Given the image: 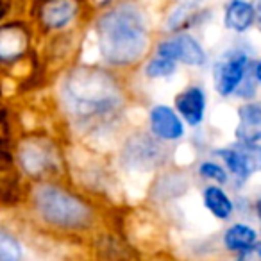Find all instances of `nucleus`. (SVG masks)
Segmentation results:
<instances>
[{"label":"nucleus","instance_id":"ddd939ff","mask_svg":"<svg viewBox=\"0 0 261 261\" xmlns=\"http://www.w3.org/2000/svg\"><path fill=\"white\" fill-rule=\"evenodd\" d=\"M257 242V231L249 224H243V222H238V224H232L225 229L224 236H222V243H224L225 250L229 252H242V250L252 247L254 243Z\"/></svg>","mask_w":261,"mask_h":261},{"label":"nucleus","instance_id":"dca6fc26","mask_svg":"<svg viewBox=\"0 0 261 261\" xmlns=\"http://www.w3.org/2000/svg\"><path fill=\"white\" fill-rule=\"evenodd\" d=\"M20 158H22L23 168L29 170L33 175L41 174V172H45L52 165V158H50V154H48L47 147L40 145V143L25 145Z\"/></svg>","mask_w":261,"mask_h":261},{"label":"nucleus","instance_id":"7ed1b4c3","mask_svg":"<svg viewBox=\"0 0 261 261\" xmlns=\"http://www.w3.org/2000/svg\"><path fill=\"white\" fill-rule=\"evenodd\" d=\"M33 204L38 217L54 229L83 231L93 222V210L83 197L52 182H41L34 188Z\"/></svg>","mask_w":261,"mask_h":261},{"label":"nucleus","instance_id":"9b49d317","mask_svg":"<svg viewBox=\"0 0 261 261\" xmlns=\"http://www.w3.org/2000/svg\"><path fill=\"white\" fill-rule=\"evenodd\" d=\"M256 23V9L249 0H229L224 9V25L232 33H247Z\"/></svg>","mask_w":261,"mask_h":261},{"label":"nucleus","instance_id":"f3484780","mask_svg":"<svg viewBox=\"0 0 261 261\" xmlns=\"http://www.w3.org/2000/svg\"><path fill=\"white\" fill-rule=\"evenodd\" d=\"M177 72V63L172 61V59L161 58V56H154L143 66V73L145 77L152 81H160V79H168L174 73Z\"/></svg>","mask_w":261,"mask_h":261},{"label":"nucleus","instance_id":"39448f33","mask_svg":"<svg viewBox=\"0 0 261 261\" xmlns=\"http://www.w3.org/2000/svg\"><path fill=\"white\" fill-rule=\"evenodd\" d=\"M156 56L182 63L186 66L199 68L207 63V54L200 41L190 33H179L172 38L160 41L156 47Z\"/></svg>","mask_w":261,"mask_h":261},{"label":"nucleus","instance_id":"6ab92c4d","mask_svg":"<svg viewBox=\"0 0 261 261\" xmlns=\"http://www.w3.org/2000/svg\"><path fill=\"white\" fill-rule=\"evenodd\" d=\"M199 175L206 181L213 182V185L224 186L229 181V172L225 170V167H222L217 161H202L197 168Z\"/></svg>","mask_w":261,"mask_h":261},{"label":"nucleus","instance_id":"9d476101","mask_svg":"<svg viewBox=\"0 0 261 261\" xmlns=\"http://www.w3.org/2000/svg\"><path fill=\"white\" fill-rule=\"evenodd\" d=\"M236 142H261V100H249L238 108V123L234 129Z\"/></svg>","mask_w":261,"mask_h":261},{"label":"nucleus","instance_id":"f257e3e1","mask_svg":"<svg viewBox=\"0 0 261 261\" xmlns=\"http://www.w3.org/2000/svg\"><path fill=\"white\" fill-rule=\"evenodd\" d=\"M95 38L100 58L115 68L138 65L150 48L149 22L135 2H120L102 13L95 22Z\"/></svg>","mask_w":261,"mask_h":261},{"label":"nucleus","instance_id":"4be33fe9","mask_svg":"<svg viewBox=\"0 0 261 261\" xmlns=\"http://www.w3.org/2000/svg\"><path fill=\"white\" fill-rule=\"evenodd\" d=\"M254 9H256V23L261 29V0H256V2H254Z\"/></svg>","mask_w":261,"mask_h":261},{"label":"nucleus","instance_id":"0eeeda50","mask_svg":"<svg viewBox=\"0 0 261 261\" xmlns=\"http://www.w3.org/2000/svg\"><path fill=\"white\" fill-rule=\"evenodd\" d=\"M149 129L160 142H177L186 135L185 120L174 108L156 104L149 111Z\"/></svg>","mask_w":261,"mask_h":261},{"label":"nucleus","instance_id":"2eb2a0df","mask_svg":"<svg viewBox=\"0 0 261 261\" xmlns=\"http://www.w3.org/2000/svg\"><path fill=\"white\" fill-rule=\"evenodd\" d=\"M215 156L220 158L225 170L229 172V175H232V177L236 179L238 185H243V182L252 175L245 156H243L242 150L236 147V143H232V145H229V147H224V149H217L215 150Z\"/></svg>","mask_w":261,"mask_h":261},{"label":"nucleus","instance_id":"f03ea898","mask_svg":"<svg viewBox=\"0 0 261 261\" xmlns=\"http://www.w3.org/2000/svg\"><path fill=\"white\" fill-rule=\"evenodd\" d=\"M61 100L72 118L91 123L116 115L123 106V91L113 73L95 66H79L66 73Z\"/></svg>","mask_w":261,"mask_h":261},{"label":"nucleus","instance_id":"423d86ee","mask_svg":"<svg viewBox=\"0 0 261 261\" xmlns=\"http://www.w3.org/2000/svg\"><path fill=\"white\" fill-rule=\"evenodd\" d=\"M163 160V145L156 136L135 135L125 142L122 150V161L133 170H152Z\"/></svg>","mask_w":261,"mask_h":261},{"label":"nucleus","instance_id":"6e6552de","mask_svg":"<svg viewBox=\"0 0 261 261\" xmlns=\"http://www.w3.org/2000/svg\"><path fill=\"white\" fill-rule=\"evenodd\" d=\"M174 106V109L185 120V123H188L190 127H199L204 122V116H206V91L199 84H190L175 95Z\"/></svg>","mask_w":261,"mask_h":261},{"label":"nucleus","instance_id":"a211bd4d","mask_svg":"<svg viewBox=\"0 0 261 261\" xmlns=\"http://www.w3.org/2000/svg\"><path fill=\"white\" fill-rule=\"evenodd\" d=\"M0 261H23L22 243L6 231H0Z\"/></svg>","mask_w":261,"mask_h":261},{"label":"nucleus","instance_id":"b1692460","mask_svg":"<svg viewBox=\"0 0 261 261\" xmlns=\"http://www.w3.org/2000/svg\"><path fill=\"white\" fill-rule=\"evenodd\" d=\"M256 215H257V218L261 220V197L256 200Z\"/></svg>","mask_w":261,"mask_h":261},{"label":"nucleus","instance_id":"aec40b11","mask_svg":"<svg viewBox=\"0 0 261 261\" xmlns=\"http://www.w3.org/2000/svg\"><path fill=\"white\" fill-rule=\"evenodd\" d=\"M236 147L242 150V154L245 156L249 168L252 174L261 172V145L259 143H245V142H236Z\"/></svg>","mask_w":261,"mask_h":261},{"label":"nucleus","instance_id":"1a4fd4ad","mask_svg":"<svg viewBox=\"0 0 261 261\" xmlns=\"http://www.w3.org/2000/svg\"><path fill=\"white\" fill-rule=\"evenodd\" d=\"M79 15L77 0H48L41 6V25L48 31H61L68 27Z\"/></svg>","mask_w":261,"mask_h":261},{"label":"nucleus","instance_id":"f8f14e48","mask_svg":"<svg viewBox=\"0 0 261 261\" xmlns=\"http://www.w3.org/2000/svg\"><path fill=\"white\" fill-rule=\"evenodd\" d=\"M204 207L213 215L217 220H229L234 213V204L225 190L218 185H210L202 192Z\"/></svg>","mask_w":261,"mask_h":261},{"label":"nucleus","instance_id":"4468645a","mask_svg":"<svg viewBox=\"0 0 261 261\" xmlns=\"http://www.w3.org/2000/svg\"><path fill=\"white\" fill-rule=\"evenodd\" d=\"M27 50V36L16 25L0 27V61H13Z\"/></svg>","mask_w":261,"mask_h":261},{"label":"nucleus","instance_id":"412c9836","mask_svg":"<svg viewBox=\"0 0 261 261\" xmlns=\"http://www.w3.org/2000/svg\"><path fill=\"white\" fill-rule=\"evenodd\" d=\"M234 261H261V242H256L252 247L238 252Z\"/></svg>","mask_w":261,"mask_h":261},{"label":"nucleus","instance_id":"5701e85b","mask_svg":"<svg viewBox=\"0 0 261 261\" xmlns=\"http://www.w3.org/2000/svg\"><path fill=\"white\" fill-rule=\"evenodd\" d=\"M252 73H254V79L257 81V84H261V59L256 63V65H254Z\"/></svg>","mask_w":261,"mask_h":261},{"label":"nucleus","instance_id":"20e7f679","mask_svg":"<svg viewBox=\"0 0 261 261\" xmlns=\"http://www.w3.org/2000/svg\"><path fill=\"white\" fill-rule=\"evenodd\" d=\"M250 73V58L242 48H229L213 63V86L220 97L236 95Z\"/></svg>","mask_w":261,"mask_h":261}]
</instances>
